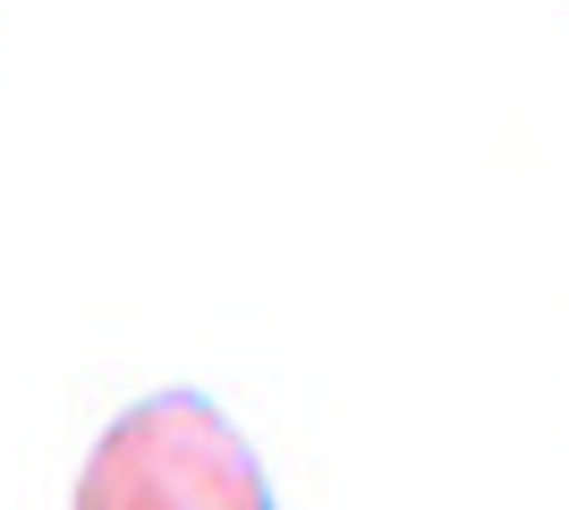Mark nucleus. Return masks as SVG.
Listing matches in <instances>:
<instances>
[{
    "label": "nucleus",
    "instance_id": "1",
    "mask_svg": "<svg viewBox=\"0 0 569 510\" xmlns=\"http://www.w3.org/2000/svg\"><path fill=\"white\" fill-rule=\"evenodd\" d=\"M77 510H281L256 442L204 391L170 383L111 417L77 468Z\"/></svg>",
    "mask_w": 569,
    "mask_h": 510
}]
</instances>
